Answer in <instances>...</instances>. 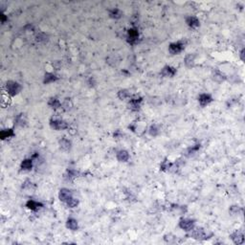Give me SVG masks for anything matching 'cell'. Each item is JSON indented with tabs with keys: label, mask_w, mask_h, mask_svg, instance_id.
I'll use <instances>...</instances> for the list:
<instances>
[{
	"label": "cell",
	"mask_w": 245,
	"mask_h": 245,
	"mask_svg": "<svg viewBox=\"0 0 245 245\" xmlns=\"http://www.w3.org/2000/svg\"><path fill=\"white\" fill-rule=\"evenodd\" d=\"M6 89L8 94H10L11 96H14L16 94H18L21 90V86L19 84L15 83L14 80H9L6 84Z\"/></svg>",
	"instance_id": "cell-1"
},
{
	"label": "cell",
	"mask_w": 245,
	"mask_h": 245,
	"mask_svg": "<svg viewBox=\"0 0 245 245\" xmlns=\"http://www.w3.org/2000/svg\"><path fill=\"white\" fill-rule=\"evenodd\" d=\"M50 126L52 128L56 129V130H61V129H65L68 127V124L66 122H64L62 120H59V119H52L50 121Z\"/></svg>",
	"instance_id": "cell-2"
},
{
	"label": "cell",
	"mask_w": 245,
	"mask_h": 245,
	"mask_svg": "<svg viewBox=\"0 0 245 245\" xmlns=\"http://www.w3.org/2000/svg\"><path fill=\"white\" fill-rule=\"evenodd\" d=\"M192 234H191V236L192 239H208V235L207 233L205 232V230L202 229V228H197V229L195 230H192Z\"/></svg>",
	"instance_id": "cell-3"
},
{
	"label": "cell",
	"mask_w": 245,
	"mask_h": 245,
	"mask_svg": "<svg viewBox=\"0 0 245 245\" xmlns=\"http://www.w3.org/2000/svg\"><path fill=\"white\" fill-rule=\"evenodd\" d=\"M179 227L185 231H192L194 228V221L192 219H181L179 222Z\"/></svg>",
	"instance_id": "cell-4"
},
{
	"label": "cell",
	"mask_w": 245,
	"mask_h": 245,
	"mask_svg": "<svg viewBox=\"0 0 245 245\" xmlns=\"http://www.w3.org/2000/svg\"><path fill=\"white\" fill-rule=\"evenodd\" d=\"M59 198L60 201L67 203L72 198V192L68 189H61L59 193Z\"/></svg>",
	"instance_id": "cell-5"
},
{
	"label": "cell",
	"mask_w": 245,
	"mask_h": 245,
	"mask_svg": "<svg viewBox=\"0 0 245 245\" xmlns=\"http://www.w3.org/2000/svg\"><path fill=\"white\" fill-rule=\"evenodd\" d=\"M183 49H184V45L181 42H174V43H171L169 45V51L170 54L176 55V54L181 53Z\"/></svg>",
	"instance_id": "cell-6"
},
{
	"label": "cell",
	"mask_w": 245,
	"mask_h": 245,
	"mask_svg": "<svg viewBox=\"0 0 245 245\" xmlns=\"http://www.w3.org/2000/svg\"><path fill=\"white\" fill-rule=\"evenodd\" d=\"M139 37V33L136 29H130L128 30V37H127V41L130 44H134L137 42Z\"/></svg>",
	"instance_id": "cell-7"
},
{
	"label": "cell",
	"mask_w": 245,
	"mask_h": 245,
	"mask_svg": "<svg viewBox=\"0 0 245 245\" xmlns=\"http://www.w3.org/2000/svg\"><path fill=\"white\" fill-rule=\"evenodd\" d=\"M231 239H232V240L234 241L235 244H238V245L242 244L244 242V235L239 231H236V232L233 233L231 235Z\"/></svg>",
	"instance_id": "cell-8"
},
{
	"label": "cell",
	"mask_w": 245,
	"mask_h": 245,
	"mask_svg": "<svg viewBox=\"0 0 245 245\" xmlns=\"http://www.w3.org/2000/svg\"><path fill=\"white\" fill-rule=\"evenodd\" d=\"M198 101L201 107H206L210 103L213 101V98H212L209 94H201L198 98Z\"/></svg>",
	"instance_id": "cell-9"
},
{
	"label": "cell",
	"mask_w": 245,
	"mask_h": 245,
	"mask_svg": "<svg viewBox=\"0 0 245 245\" xmlns=\"http://www.w3.org/2000/svg\"><path fill=\"white\" fill-rule=\"evenodd\" d=\"M142 102L141 98H133L129 102V108L133 111H138L140 109V103Z\"/></svg>",
	"instance_id": "cell-10"
},
{
	"label": "cell",
	"mask_w": 245,
	"mask_h": 245,
	"mask_svg": "<svg viewBox=\"0 0 245 245\" xmlns=\"http://www.w3.org/2000/svg\"><path fill=\"white\" fill-rule=\"evenodd\" d=\"M26 206L28 209L32 210V211H37L39 210L41 207H43V205L40 202H37V201H35V200H29L27 203H26Z\"/></svg>",
	"instance_id": "cell-11"
},
{
	"label": "cell",
	"mask_w": 245,
	"mask_h": 245,
	"mask_svg": "<svg viewBox=\"0 0 245 245\" xmlns=\"http://www.w3.org/2000/svg\"><path fill=\"white\" fill-rule=\"evenodd\" d=\"M161 74L164 77H173L176 74V69L170 66H166L163 68Z\"/></svg>",
	"instance_id": "cell-12"
},
{
	"label": "cell",
	"mask_w": 245,
	"mask_h": 245,
	"mask_svg": "<svg viewBox=\"0 0 245 245\" xmlns=\"http://www.w3.org/2000/svg\"><path fill=\"white\" fill-rule=\"evenodd\" d=\"M186 22L192 28H197L199 26V20L195 16H189V18H187Z\"/></svg>",
	"instance_id": "cell-13"
},
{
	"label": "cell",
	"mask_w": 245,
	"mask_h": 245,
	"mask_svg": "<svg viewBox=\"0 0 245 245\" xmlns=\"http://www.w3.org/2000/svg\"><path fill=\"white\" fill-rule=\"evenodd\" d=\"M66 227L68 228V229L72 230V231H76V230H78V228H79L78 221L74 218H68L67 221H66Z\"/></svg>",
	"instance_id": "cell-14"
},
{
	"label": "cell",
	"mask_w": 245,
	"mask_h": 245,
	"mask_svg": "<svg viewBox=\"0 0 245 245\" xmlns=\"http://www.w3.org/2000/svg\"><path fill=\"white\" fill-rule=\"evenodd\" d=\"M117 159L120 161V162H126L128 159H129V154L126 150H119L117 152Z\"/></svg>",
	"instance_id": "cell-15"
},
{
	"label": "cell",
	"mask_w": 245,
	"mask_h": 245,
	"mask_svg": "<svg viewBox=\"0 0 245 245\" xmlns=\"http://www.w3.org/2000/svg\"><path fill=\"white\" fill-rule=\"evenodd\" d=\"M33 167V160L32 159H25L21 163V169L23 170H30Z\"/></svg>",
	"instance_id": "cell-16"
},
{
	"label": "cell",
	"mask_w": 245,
	"mask_h": 245,
	"mask_svg": "<svg viewBox=\"0 0 245 245\" xmlns=\"http://www.w3.org/2000/svg\"><path fill=\"white\" fill-rule=\"evenodd\" d=\"M60 148L64 150H70L71 148V142L68 140V139L66 138H63L61 139V140L60 141Z\"/></svg>",
	"instance_id": "cell-17"
},
{
	"label": "cell",
	"mask_w": 245,
	"mask_h": 245,
	"mask_svg": "<svg viewBox=\"0 0 245 245\" xmlns=\"http://www.w3.org/2000/svg\"><path fill=\"white\" fill-rule=\"evenodd\" d=\"M14 135V133L13 129H4L1 131V133H0V137H1L2 140H5V139L10 138V137H13Z\"/></svg>",
	"instance_id": "cell-18"
},
{
	"label": "cell",
	"mask_w": 245,
	"mask_h": 245,
	"mask_svg": "<svg viewBox=\"0 0 245 245\" xmlns=\"http://www.w3.org/2000/svg\"><path fill=\"white\" fill-rule=\"evenodd\" d=\"M48 104H49V107H51L52 108H59L61 107L60 102L58 99H56V98H51L48 102Z\"/></svg>",
	"instance_id": "cell-19"
},
{
	"label": "cell",
	"mask_w": 245,
	"mask_h": 245,
	"mask_svg": "<svg viewBox=\"0 0 245 245\" xmlns=\"http://www.w3.org/2000/svg\"><path fill=\"white\" fill-rule=\"evenodd\" d=\"M58 80V77L55 76L54 74H50V73H47V74L44 76V80L43 83L44 84H50V83H53V81H56Z\"/></svg>",
	"instance_id": "cell-20"
},
{
	"label": "cell",
	"mask_w": 245,
	"mask_h": 245,
	"mask_svg": "<svg viewBox=\"0 0 245 245\" xmlns=\"http://www.w3.org/2000/svg\"><path fill=\"white\" fill-rule=\"evenodd\" d=\"M109 15H110V18H112L118 19V18H122V12L119 9H113L112 11L109 12Z\"/></svg>",
	"instance_id": "cell-21"
},
{
	"label": "cell",
	"mask_w": 245,
	"mask_h": 245,
	"mask_svg": "<svg viewBox=\"0 0 245 245\" xmlns=\"http://www.w3.org/2000/svg\"><path fill=\"white\" fill-rule=\"evenodd\" d=\"M118 97H119L120 100H126L127 98L130 97V95H129V92L127 90H126V89H122V90H120L118 92Z\"/></svg>",
	"instance_id": "cell-22"
},
{
	"label": "cell",
	"mask_w": 245,
	"mask_h": 245,
	"mask_svg": "<svg viewBox=\"0 0 245 245\" xmlns=\"http://www.w3.org/2000/svg\"><path fill=\"white\" fill-rule=\"evenodd\" d=\"M194 61V56H192V55H189V56H186V59H185V64L187 65L188 67H192L193 66V62Z\"/></svg>",
	"instance_id": "cell-23"
},
{
	"label": "cell",
	"mask_w": 245,
	"mask_h": 245,
	"mask_svg": "<svg viewBox=\"0 0 245 245\" xmlns=\"http://www.w3.org/2000/svg\"><path fill=\"white\" fill-rule=\"evenodd\" d=\"M67 206L69 207V208H76L78 205H79V200L78 199H76V198H71L67 203Z\"/></svg>",
	"instance_id": "cell-24"
},
{
	"label": "cell",
	"mask_w": 245,
	"mask_h": 245,
	"mask_svg": "<svg viewBox=\"0 0 245 245\" xmlns=\"http://www.w3.org/2000/svg\"><path fill=\"white\" fill-rule=\"evenodd\" d=\"M171 165H173V164H170L169 161L165 160V161H163V163L161 164V167L160 168H161L162 170H169Z\"/></svg>",
	"instance_id": "cell-25"
},
{
	"label": "cell",
	"mask_w": 245,
	"mask_h": 245,
	"mask_svg": "<svg viewBox=\"0 0 245 245\" xmlns=\"http://www.w3.org/2000/svg\"><path fill=\"white\" fill-rule=\"evenodd\" d=\"M158 133H159V129H158V127L155 126V125H153V126H151L150 127V134L151 136H156Z\"/></svg>",
	"instance_id": "cell-26"
},
{
	"label": "cell",
	"mask_w": 245,
	"mask_h": 245,
	"mask_svg": "<svg viewBox=\"0 0 245 245\" xmlns=\"http://www.w3.org/2000/svg\"><path fill=\"white\" fill-rule=\"evenodd\" d=\"M239 212H241V209L239 206H232L230 209V213L233 215H238Z\"/></svg>",
	"instance_id": "cell-27"
},
{
	"label": "cell",
	"mask_w": 245,
	"mask_h": 245,
	"mask_svg": "<svg viewBox=\"0 0 245 245\" xmlns=\"http://www.w3.org/2000/svg\"><path fill=\"white\" fill-rule=\"evenodd\" d=\"M200 148V145H195V146H193V148H191L190 150H189V153L190 154H192V153H194L195 151H197V150Z\"/></svg>",
	"instance_id": "cell-28"
},
{
	"label": "cell",
	"mask_w": 245,
	"mask_h": 245,
	"mask_svg": "<svg viewBox=\"0 0 245 245\" xmlns=\"http://www.w3.org/2000/svg\"><path fill=\"white\" fill-rule=\"evenodd\" d=\"M244 56V50H242V51L240 52V58H241L242 60H244V56Z\"/></svg>",
	"instance_id": "cell-29"
},
{
	"label": "cell",
	"mask_w": 245,
	"mask_h": 245,
	"mask_svg": "<svg viewBox=\"0 0 245 245\" xmlns=\"http://www.w3.org/2000/svg\"><path fill=\"white\" fill-rule=\"evenodd\" d=\"M1 21H2V23L5 22V15L4 14H1Z\"/></svg>",
	"instance_id": "cell-30"
}]
</instances>
